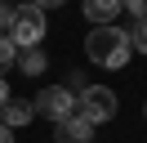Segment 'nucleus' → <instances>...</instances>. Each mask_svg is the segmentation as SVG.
<instances>
[{
	"mask_svg": "<svg viewBox=\"0 0 147 143\" xmlns=\"http://www.w3.org/2000/svg\"><path fill=\"white\" fill-rule=\"evenodd\" d=\"M54 143H94V125L80 116H67L54 125Z\"/></svg>",
	"mask_w": 147,
	"mask_h": 143,
	"instance_id": "nucleus-6",
	"label": "nucleus"
},
{
	"mask_svg": "<svg viewBox=\"0 0 147 143\" xmlns=\"http://www.w3.org/2000/svg\"><path fill=\"white\" fill-rule=\"evenodd\" d=\"M125 14H134V22L147 18V0H125Z\"/></svg>",
	"mask_w": 147,
	"mask_h": 143,
	"instance_id": "nucleus-12",
	"label": "nucleus"
},
{
	"mask_svg": "<svg viewBox=\"0 0 147 143\" xmlns=\"http://www.w3.org/2000/svg\"><path fill=\"white\" fill-rule=\"evenodd\" d=\"M85 85H89V80H85V72H71V76H67V89H71V94H80Z\"/></svg>",
	"mask_w": 147,
	"mask_h": 143,
	"instance_id": "nucleus-13",
	"label": "nucleus"
},
{
	"mask_svg": "<svg viewBox=\"0 0 147 143\" xmlns=\"http://www.w3.org/2000/svg\"><path fill=\"white\" fill-rule=\"evenodd\" d=\"M9 27H13V5L0 0V36H9Z\"/></svg>",
	"mask_w": 147,
	"mask_h": 143,
	"instance_id": "nucleus-11",
	"label": "nucleus"
},
{
	"mask_svg": "<svg viewBox=\"0 0 147 143\" xmlns=\"http://www.w3.org/2000/svg\"><path fill=\"white\" fill-rule=\"evenodd\" d=\"M13 67H18L22 76H40V72L49 67V58H45V49H18V58H13Z\"/></svg>",
	"mask_w": 147,
	"mask_h": 143,
	"instance_id": "nucleus-8",
	"label": "nucleus"
},
{
	"mask_svg": "<svg viewBox=\"0 0 147 143\" xmlns=\"http://www.w3.org/2000/svg\"><path fill=\"white\" fill-rule=\"evenodd\" d=\"M31 107H36V116H49V121H67V116H76V94L67 85H45L36 98H31Z\"/></svg>",
	"mask_w": 147,
	"mask_h": 143,
	"instance_id": "nucleus-4",
	"label": "nucleus"
},
{
	"mask_svg": "<svg viewBox=\"0 0 147 143\" xmlns=\"http://www.w3.org/2000/svg\"><path fill=\"white\" fill-rule=\"evenodd\" d=\"M9 98H13V94H9V85H5V76H0V107L9 103Z\"/></svg>",
	"mask_w": 147,
	"mask_h": 143,
	"instance_id": "nucleus-15",
	"label": "nucleus"
},
{
	"mask_svg": "<svg viewBox=\"0 0 147 143\" xmlns=\"http://www.w3.org/2000/svg\"><path fill=\"white\" fill-rule=\"evenodd\" d=\"M45 31H49V18H45V9H36L31 0H27V5H13V27H9V40H13V49H40Z\"/></svg>",
	"mask_w": 147,
	"mask_h": 143,
	"instance_id": "nucleus-2",
	"label": "nucleus"
},
{
	"mask_svg": "<svg viewBox=\"0 0 147 143\" xmlns=\"http://www.w3.org/2000/svg\"><path fill=\"white\" fill-rule=\"evenodd\" d=\"M0 143H13V130H5V125H0Z\"/></svg>",
	"mask_w": 147,
	"mask_h": 143,
	"instance_id": "nucleus-16",
	"label": "nucleus"
},
{
	"mask_svg": "<svg viewBox=\"0 0 147 143\" xmlns=\"http://www.w3.org/2000/svg\"><path fill=\"white\" fill-rule=\"evenodd\" d=\"M116 112H120V98H116V89H107V85H85L80 94H76V116L89 121V125H107Z\"/></svg>",
	"mask_w": 147,
	"mask_h": 143,
	"instance_id": "nucleus-3",
	"label": "nucleus"
},
{
	"mask_svg": "<svg viewBox=\"0 0 147 143\" xmlns=\"http://www.w3.org/2000/svg\"><path fill=\"white\" fill-rule=\"evenodd\" d=\"M85 54H89L98 67H125L129 54H134V45H129V31L125 27H89V36H85Z\"/></svg>",
	"mask_w": 147,
	"mask_h": 143,
	"instance_id": "nucleus-1",
	"label": "nucleus"
},
{
	"mask_svg": "<svg viewBox=\"0 0 147 143\" xmlns=\"http://www.w3.org/2000/svg\"><path fill=\"white\" fill-rule=\"evenodd\" d=\"M143 116H147V103H143Z\"/></svg>",
	"mask_w": 147,
	"mask_h": 143,
	"instance_id": "nucleus-17",
	"label": "nucleus"
},
{
	"mask_svg": "<svg viewBox=\"0 0 147 143\" xmlns=\"http://www.w3.org/2000/svg\"><path fill=\"white\" fill-rule=\"evenodd\" d=\"M31 116H36V107H31L27 98H9V103L0 107V125H5V130H18V125H31Z\"/></svg>",
	"mask_w": 147,
	"mask_h": 143,
	"instance_id": "nucleus-7",
	"label": "nucleus"
},
{
	"mask_svg": "<svg viewBox=\"0 0 147 143\" xmlns=\"http://www.w3.org/2000/svg\"><path fill=\"white\" fill-rule=\"evenodd\" d=\"M85 18H89L94 27H111L120 14H125V0H80Z\"/></svg>",
	"mask_w": 147,
	"mask_h": 143,
	"instance_id": "nucleus-5",
	"label": "nucleus"
},
{
	"mask_svg": "<svg viewBox=\"0 0 147 143\" xmlns=\"http://www.w3.org/2000/svg\"><path fill=\"white\" fill-rule=\"evenodd\" d=\"M129 45H134V54H147V18H143V22H134V31H129Z\"/></svg>",
	"mask_w": 147,
	"mask_h": 143,
	"instance_id": "nucleus-10",
	"label": "nucleus"
},
{
	"mask_svg": "<svg viewBox=\"0 0 147 143\" xmlns=\"http://www.w3.org/2000/svg\"><path fill=\"white\" fill-rule=\"evenodd\" d=\"M13 58H18L13 40H9V36H0V76H5V72H13Z\"/></svg>",
	"mask_w": 147,
	"mask_h": 143,
	"instance_id": "nucleus-9",
	"label": "nucleus"
},
{
	"mask_svg": "<svg viewBox=\"0 0 147 143\" xmlns=\"http://www.w3.org/2000/svg\"><path fill=\"white\" fill-rule=\"evenodd\" d=\"M31 5H36V9H45V14H49V9H63L67 0H31Z\"/></svg>",
	"mask_w": 147,
	"mask_h": 143,
	"instance_id": "nucleus-14",
	"label": "nucleus"
}]
</instances>
